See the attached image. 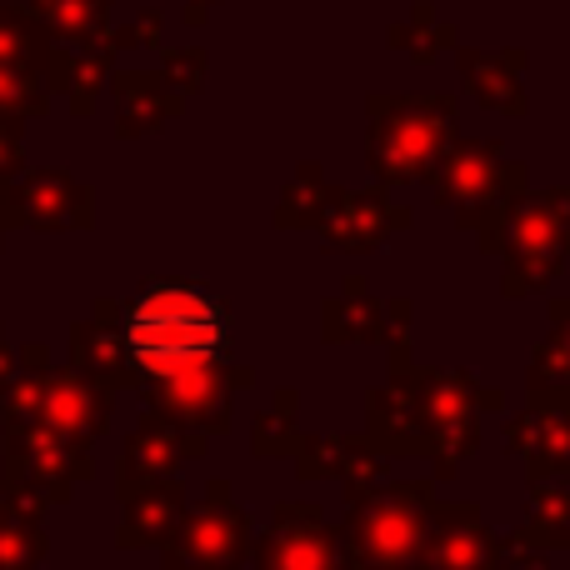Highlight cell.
<instances>
[{
  "instance_id": "obj_1",
  "label": "cell",
  "mask_w": 570,
  "mask_h": 570,
  "mask_svg": "<svg viewBox=\"0 0 570 570\" xmlns=\"http://www.w3.org/2000/svg\"><path fill=\"white\" fill-rule=\"evenodd\" d=\"M130 371L156 381L170 365L200 361V355H230V305L206 281L160 276L136 291V301L120 311Z\"/></svg>"
},
{
  "instance_id": "obj_2",
  "label": "cell",
  "mask_w": 570,
  "mask_h": 570,
  "mask_svg": "<svg viewBox=\"0 0 570 570\" xmlns=\"http://www.w3.org/2000/svg\"><path fill=\"white\" fill-rule=\"evenodd\" d=\"M391 345V375L415 405V421L425 431V455L435 461V481L461 475V465L481 451V415L505 411V391L481 385L471 371H451V365H415L411 335Z\"/></svg>"
},
{
  "instance_id": "obj_3",
  "label": "cell",
  "mask_w": 570,
  "mask_h": 570,
  "mask_svg": "<svg viewBox=\"0 0 570 570\" xmlns=\"http://www.w3.org/2000/svg\"><path fill=\"white\" fill-rule=\"evenodd\" d=\"M431 186L435 200L455 216V226L471 230L485 256H501L505 220H511L515 200L531 190V170H525V160L505 156V146L491 136H451V146L441 150V160L431 170Z\"/></svg>"
},
{
  "instance_id": "obj_4",
  "label": "cell",
  "mask_w": 570,
  "mask_h": 570,
  "mask_svg": "<svg viewBox=\"0 0 570 570\" xmlns=\"http://www.w3.org/2000/svg\"><path fill=\"white\" fill-rule=\"evenodd\" d=\"M365 160L381 186H415L431 180L441 150L455 136V96L431 90V96H395V90H375L365 100Z\"/></svg>"
},
{
  "instance_id": "obj_5",
  "label": "cell",
  "mask_w": 570,
  "mask_h": 570,
  "mask_svg": "<svg viewBox=\"0 0 570 570\" xmlns=\"http://www.w3.org/2000/svg\"><path fill=\"white\" fill-rule=\"evenodd\" d=\"M570 261V196L566 186L551 190H525L511 206L501 240V295L505 301H525L541 285H551Z\"/></svg>"
},
{
  "instance_id": "obj_6",
  "label": "cell",
  "mask_w": 570,
  "mask_h": 570,
  "mask_svg": "<svg viewBox=\"0 0 570 570\" xmlns=\"http://www.w3.org/2000/svg\"><path fill=\"white\" fill-rule=\"evenodd\" d=\"M431 501H435V481H381L371 495L345 505L341 546L375 566L411 570L425 541Z\"/></svg>"
},
{
  "instance_id": "obj_7",
  "label": "cell",
  "mask_w": 570,
  "mask_h": 570,
  "mask_svg": "<svg viewBox=\"0 0 570 570\" xmlns=\"http://www.w3.org/2000/svg\"><path fill=\"white\" fill-rule=\"evenodd\" d=\"M246 385H256L250 365L230 361V355H200V361H180L150 381V411L216 441L230 431V395Z\"/></svg>"
},
{
  "instance_id": "obj_8",
  "label": "cell",
  "mask_w": 570,
  "mask_h": 570,
  "mask_svg": "<svg viewBox=\"0 0 570 570\" xmlns=\"http://www.w3.org/2000/svg\"><path fill=\"white\" fill-rule=\"evenodd\" d=\"M256 541V525L236 501H200V511H186L180 531L160 546L166 570H240Z\"/></svg>"
},
{
  "instance_id": "obj_9",
  "label": "cell",
  "mask_w": 570,
  "mask_h": 570,
  "mask_svg": "<svg viewBox=\"0 0 570 570\" xmlns=\"http://www.w3.org/2000/svg\"><path fill=\"white\" fill-rule=\"evenodd\" d=\"M415 226V210L391 200V186H365V190H331L321 220H315V236L325 250H341V256H371L381 250L391 236Z\"/></svg>"
},
{
  "instance_id": "obj_10",
  "label": "cell",
  "mask_w": 570,
  "mask_h": 570,
  "mask_svg": "<svg viewBox=\"0 0 570 570\" xmlns=\"http://www.w3.org/2000/svg\"><path fill=\"white\" fill-rule=\"evenodd\" d=\"M341 525L325 521L315 501H285L271 511L261 541H250V570H335Z\"/></svg>"
},
{
  "instance_id": "obj_11",
  "label": "cell",
  "mask_w": 570,
  "mask_h": 570,
  "mask_svg": "<svg viewBox=\"0 0 570 570\" xmlns=\"http://www.w3.org/2000/svg\"><path fill=\"white\" fill-rule=\"evenodd\" d=\"M511 455L525 461V481H551L570 471V391L566 385L525 381V411L505 425Z\"/></svg>"
},
{
  "instance_id": "obj_12",
  "label": "cell",
  "mask_w": 570,
  "mask_h": 570,
  "mask_svg": "<svg viewBox=\"0 0 570 570\" xmlns=\"http://www.w3.org/2000/svg\"><path fill=\"white\" fill-rule=\"evenodd\" d=\"M411 570H505V546L475 505H441L425 511V541Z\"/></svg>"
},
{
  "instance_id": "obj_13",
  "label": "cell",
  "mask_w": 570,
  "mask_h": 570,
  "mask_svg": "<svg viewBox=\"0 0 570 570\" xmlns=\"http://www.w3.org/2000/svg\"><path fill=\"white\" fill-rule=\"evenodd\" d=\"M210 445V435L186 431L170 415L150 411L146 421L136 425V435L126 441V455H120V495L136 491L146 481H160V475H176L180 461H200Z\"/></svg>"
},
{
  "instance_id": "obj_14",
  "label": "cell",
  "mask_w": 570,
  "mask_h": 570,
  "mask_svg": "<svg viewBox=\"0 0 570 570\" xmlns=\"http://www.w3.org/2000/svg\"><path fill=\"white\" fill-rule=\"evenodd\" d=\"M455 70H461L465 90H471L475 100H481L485 110H501V116L521 120L525 110H531V100H525V50L521 46H505V50H475V46H461L455 40Z\"/></svg>"
},
{
  "instance_id": "obj_15",
  "label": "cell",
  "mask_w": 570,
  "mask_h": 570,
  "mask_svg": "<svg viewBox=\"0 0 570 570\" xmlns=\"http://www.w3.org/2000/svg\"><path fill=\"white\" fill-rule=\"evenodd\" d=\"M186 521V485L180 475H160L136 491H126V521H120V546H166Z\"/></svg>"
},
{
  "instance_id": "obj_16",
  "label": "cell",
  "mask_w": 570,
  "mask_h": 570,
  "mask_svg": "<svg viewBox=\"0 0 570 570\" xmlns=\"http://www.w3.org/2000/svg\"><path fill=\"white\" fill-rule=\"evenodd\" d=\"M325 345H385V301L365 276H345L341 291L321 305Z\"/></svg>"
},
{
  "instance_id": "obj_17",
  "label": "cell",
  "mask_w": 570,
  "mask_h": 570,
  "mask_svg": "<svg viewBox=\"0 0 570 570\" xmlns=\"http://www.w3.org/2000/svg\"><path fill=\"white\" fill-rule=\"evenodd\" d=\"M186 110V96L160 70H120L116 76V120L120 136H150Z\"/></svg>"
},
{
  "instance_id": "obj_18",
  "label": "cell",
  "mask_w": 570,
  "mask_h": 570,
  "mask_svg": "<svg viewBox=\"0 0 570 570\" xmlns=\"http://www.w3.org/2000/svg\"><path fill=\"white\" fill-rule=\"evenodd\" d=\"M76 365L96 385H136L126 355V331H120V305H100L96 321L76 325Z\"/></svg>"
},
{
  "instance_id": "obj_19",
  "label": "cell",
  "mask_w": 570,
  "mask_h": 570,
  "mask_svg": "<svg viewBox=\"0 0 570 570\" xmlns=\"http://www.w3.org/2000/svg\"><path fill=\"white\" fill-rule=\"evenodd\" d=\"M365 435L385 455H425V431L415 421V405L395 381H381L375 391H365Z\"/></svg>"
},
{
  "instance_id": "obj_20",
  "label": "cell",
  "mask_w": 570,
  "mask_h": 570,
  "mask_svg": "<svg viewBox=\"0 0 570 570\" xmlns=\"http://www.w3.org/2000/svg\"><path fill=\"white\" fill-rule=\"evenodd\" d=\"M106 411L110 395L86 375H56V385L46 395V415L56 421V431L76 435V441H90V435L106 431Z\"/></svg>"
},
{
  "instance_id": "obj_21",
  "label": "cell",
  "mask_w": 570,
  "mask_h": 570,
  "mask_svg": "<svg viewBox=\"0 0 570 570\" xmlns=\"http://www.w3.org/2000/svg\"><path fill=\"white\" fill-rule=\"evenodd\" d=\"M515 541H531L541 551H566L570 546V481H535L531 485V511L515 525Z\"/></svg>"
},
{
  "instance_id": "obj_22",
  "label": "cell",
  "mask_w": 570,
  "mask_h": 570,
  "mask_svg": "<svg viewBox=\"0 0 570 570\" xmlns=\"http://www.w3.org/2000/svg\"><path fill=\"white\" fill-rule=\"evenodd\" d=\"M331 190L335 186L325 180L321 160H301V166H295V176L285 180L276 210H271V226H276V230H315V220H321Z\"/></svg>"
},
{
  "instance_id": "obj_23",
  "label": "cell",
  "mask_w": 570,
  "mask_h": 570,
  "mask_svg": "<svg viewBox=\"0 0 570 570\" xmlns=\"http://www.w3.org/2000/svg\"><path fill=\"white\" fill-rule=\"evenodd\" d=\"M385 40H391L395 50H405V56L415 60V66H431L435 56H445V50H455V26H445L441 16H435L431 0H415L411 6V20H395L391 30H385Z\"/></svg>"
},
{
  "instance_id": "obj_24",
  "label": "cell",
  "mask_w": 570,
  "mask_h": 570,
  "mask_svg": "<svg viewBox=\"0 0 570 570\" xmlns=\"http://www.w3.org/2000/svg\"><path fill=\"white\" fill-rule=\"evenodd\" d=\"M26 210L36 226H86L90 196L70 176H36V186L26 190Z\"/></svg>"
},
{
  "instance_id": "obj_25",
  "label": "cell",
  "mask_w": 570,
  "mask_h": 570,
  "mask_svg": "<svg viewBox=\"0 0 570 570\" xmlns=\"http://www.w3.org/2000/svg\"><path fill=\"white\" fill-rule=\"evenodd\" d=\"M335 481L345 485V501H361V495H371L381 481H391V455H385L381 445H371V435H345Z\"/></svg>"
},
{
  "instance_id": "obj_26",
  "label": "cell",
  "mask_w": 570,
  "mask_h": 570,
  "mask_svg": "<svg viewBox=\"0 0 570 570\" xmlns=\"http://www.w3.org/2000/svg\"><path fill=\"white\" fill-rule=\"evenodd\" d=\"M295 435H301V395L276 391L266 411H256V421H250V451L256 455H291Z\"/></svg>"
},
{
  "instance_id": "obj_27",
  "label": "cell",
  "mask_w": 570,
  "mask_h": 570,
  "mask_svg": "<svg viewBox=\"0 0 570 570\" xmlns=\"http://www.w3.org/2000/svg\"><path fill=\"white\" fill-rule=\"evenodd\" d=\"M531 375L546 385H566L570 391V301L551 305V331H546L541 345H535Z\"/></svg>"
},
{
  "instance_id": "obj_28",
  "label": "cell",
  "mask_w": 570,
  "mask_h": 570,
  "mask_svg": "<svg viewBox=\"0 0 570 570\" xmlns=\"http://www.w3.org/2000/svg\"><path fill=\"white\" fill-rule=\"evenodd\" d=\"M46 20L70 40H96L106 36V10L110 0H40Z\"/></svg>"
},
{
  "instance_id": "obj_29",
  "label": "cell",
  "mask_w": 570,
  "mask_h": 570,
  "mask_svg": "<svg viewBox=\"0 0 570 570\" xmlns=\"http://www.w3.org/2000/svg\"><path fill=\"white\" fill-rule=\"evenodd\" d=\"M341 441L345 435H311L301 431L291 445V465L301 481H335V471H341Z\"/></svg>"
},
{
  "instance_id": "obj_30",
  "label": "cell",
  "mask_w": 570,
  "mask_h": 570,
  "mask_svg": "<svg viewBox=\"0 0 570 570\" xmlns=\"http://www.w3.org/2000/svg\"><path fill=\"white\" fill-rule=\"evenodd\" d=\"M206 66H210L206 46H166L160 50V76H166L180 96H196V90L206 86Z\"/></svg>"
},
{
  "instance_id": "obj_31",
  "label": "cell",
  "mask_w": 570,
  "mask_h": 570,
  "mask_svg": "<svg viewBox=\"0 0 570 570\" xmlns=\"http://www.w3.org/2000/svg\"><path fill=\"white\" fill-rule=\"evenodd\" d=\"M501 546H505V570H551L541 546L515 541V535H501Z\"/></svg>"
},
{
  "instance_id": "obj_32",
  "label": "cell",
  "mask_w": 570,
  "mask_h": 570,
  "mask_svg": "<svg viewBox=\"0 0 570 570\" xmlns=\"http://www.w3.org/2000/svg\"><path fill=\"white\" fill-rule=\"evenodd\" d=\"M110 40H116V46H160V10H146L136 26L116 30Z\"/></svg>"
},
{
  "instance_id": "obj_33",
  "label": "cell",
  "mask_w": 570,
  "mask_h": 570,
  "mask_svg": "<svg viewBox=\"0 0 570 570\" xmlns=\"http://www.w3.org/2000/svg\"><path fill=\"white\" fill-rule=\"evenodd\" d=\"M216 6H220V0H186V26H206Z\"/></svg>"
},
{
  "instance_id": "obj_34",
  "label": "cell",
  "mask_w": 570,
  "mask_h": 570,
  "mask_svg": "<svg viewBox=\"0 0 570 570\" xmlns=\"http://www.w3.org/2000/svg\"><path fill=\"white\" fill-rule=\"evenodd\" d=\"M335 570H391V566H375V561H365V556H355V551H341Z\"/></svg>"
},
{
  "instance_id": "obj_35",
  "label": "cell",
  "mask_w": 570,
  "mask_h": 570,
  "mask_svg": "<svg viewBox=\"0 0 570 570\" xmlns=\"http://www.w3.org/2000/svg\"><path fill=\"white\" fill-rule=\"evenodd\" d=\"M566 196H570V186H566Z\"/></svg>"
},
{
  "instance_id": "obj_36",
  "label": "cell",
  "mask_w": 570,
  "mask_h": 570,
  "mask_svg": "<svg viewBox=\"0 0 570 570\" xmlns=\"http://www.w3.org/2000/svg\"><path fill=\"white\" fill-rule=\"evenodd\" d=\"M566 475H570V471H566Z\"/></svg>"
}]
</instances>
